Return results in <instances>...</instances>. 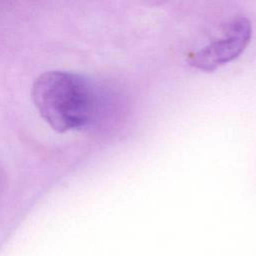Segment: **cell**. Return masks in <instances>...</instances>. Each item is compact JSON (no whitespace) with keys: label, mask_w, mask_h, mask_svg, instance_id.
Here are the masks:
<instances>
[{"label":"cell","mask_w":256,"mask_h":256,"mask_svg":"<svg viewBox=\"0 0 256 256\" xmlns=\"http://www.w3.org/2000/svg\"><path fill=\"white\" fill-rule=\"evenodd\" d=\"M31 94L41 117L57 132L84 127L95 113L93 86L74 72L51 70L42 73L34 81Z\"/></svg>","instance_id":"cell-1"},{"label":"cell","mask_w":256,"mask_h":256,"mask_svg":"<svg viewBox=\"0 0 256 256\" xmlns=\"http://www.w3.org/2000/svg\"><path fill=\"white\" fill-rule=\"evenodd\" d=\"M251 38L252 25L249 19L242 15L232 16L220 25L207 44L189 55L188 62L198 69L213 71L241 55Z\"/></svg>","instance_id":"cell-2"}]
</instances>
